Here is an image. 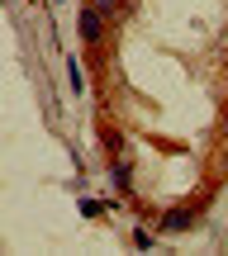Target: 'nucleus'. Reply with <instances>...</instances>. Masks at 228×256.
Masks as SVG:
<instances>
[{"instance_id": "nucleus-1", "label": "nucleus", "mask_w": 228, "mask_h": 256, "mask_svg": "<svg viewBox=\"0 0 228 256\" xmlns=\"http://www.w3.org/2000/svg\"><path fill=\"white\" fill-rule=\"evenodd\" d=\"M105 24H110V19H105L91 0H86V5H76V38H81L86 48H100V43H105Z\"/></svg>"}, {"instance_id": "nucleus-4", "label": "nucleus", "mask_w": 228, "mask_h": 256, "mask_svg": "<svg viewBox=\"0 0 228 256\" xmlns=\"http://www.w3.org/2000/svg\"><path fill=\"white\" fill-rule=\"evenodd\" d=\"M91 5L100 10L110 24H119V19H128V14H133V0H91Z\"/></svg>"}, {"instance_id": "nucleus-2", "label": "nucleus", "mask_w": 228, "mask_h": 256, "mask_svg": "<svg viewBox=\"0 0 228 256\" xmlns=\"http://www.w3.org/2000/svg\"><path fill=\"white\" fill-rule=\"evenodd\" d=\"M195 214H200V204H176V209H162V214H157V232H190V228H195Z\"/></svg>"}, {"instance_id": "nucleus-8", "label": "nucleus", "mask_w": 228, "mask_h": 256, "mask_svg": "<svg viewBox=\"0 0 228 256\" xmlns=\"http://www.w3.org/2000/svg\"><path fill=\"white\" fill-rule=\"evenodd\" d=\"M219 133H223V138H228V114H223V124H219Z\"/></svg>"}, {"instance_id": "nucleus-6", "label": "nucleus", "mask_w": 228, "mask_h": 256, "mask_svg": "<svg viewBox=\"0 0 228 256\" xmlns=\"http://www.w3.org/2000/svg\"><path fill=\"white\" fill-rule=\"evenodd\" d=\"M100 214H105L100 200H81V218H100Z\"/></svg>"}, {"instance_id": "nucleus-5", "label": "nucleus", "mask_w": 228, "mask_h": 256, "mask_svg": "<svg viewBox=\"0 0 228 256\" xmlns=\"http://www.w3.org/2000/svg\"><path fill=\"white\" fill-rule=\"evenodd\" d=\"M67 86H72L76 95L86 90V72H81V62H76V57H72V62H67Z\"/></svg>"}, {"instance_id": "nucleus-9", "label": "nucleus", "mask_w": 228, "mask_h": 256, "mask_svg": "<svg viewBox=\"0 0 228 256\" xmlns=\"http://www.w3.org/2000/svg\"><path fill=\"white\" fill-rule=\"evenodd\" d=\"M219 166H223V176H228V156H223V162H219Z\"/></svg>"}, {"instance_id": "nucleus-7", "label": "nucleus", "mask_w": 228, "mask_h": 256, "mask_svg": "<svg viewBox=\"0 0 228 256\" xmlns=\"http://www.w3.org/2000/svg\"><path fill=\"white\" fill-rule=\"evenodd\" d=\"M133 247H138V252H152V232L138 228V232H133Z\"/></svg>"}, {"instance_id": "nucleus-10", "label": "nucleus", "mask_w": 228, "mask_h": 256, "mask_svg": "<svg viewBox=\"0 0 228 256\" xmlns=\"http://www.w3.org/2000/svg\"><path fill=\"white\" fill-rule=\"evenodd\" d=\"M53 5H62V0H53Z\"/></svg>"}, {"instance_id": "nucleus-3", "label": "nucleus", "mask_w": 228, "mask_h": 256, "mask_svg": "<svg viewBox=\"0 0 228 256\" xmlns=\"http://www.w3.org/2000/svg\"><path fill=\"white\" fill-rule=\"evenodd\" d=\"M110 180L119 194H133V162L128 156H110Z\"/></svg>"}]
</instances>
